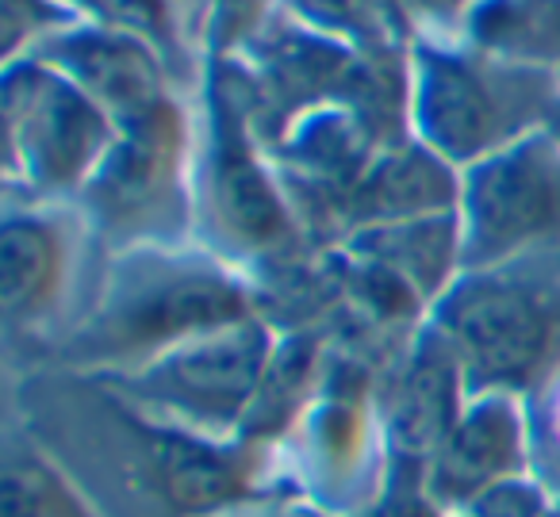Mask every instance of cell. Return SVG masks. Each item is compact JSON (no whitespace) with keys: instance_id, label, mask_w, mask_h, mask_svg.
I'll return each mask as SVG.
<instances>
[{"instance_id":"1","label":"cell","mask_w":560,"mask_h":517,"mask_svg":"<svg viewBox=\"0 0 560 517\" xmlns=\"http://www.w3.org/2000/svg\"><path fill=\"white\" fill-rule=\"evenodd\" d=\"M4 111L12 150L43 180L81 177L108 142L101 108L50 66L12 70Z\"/></svg>"},{"instance_id":"2","label":"cell","mask_w":560,"mask_h":517,"mask_svg":"<svg viewBox=\"0 0 560 517\" xmlns=\"http://www.w3.org/2000/svg\"><path fill=\"white\" fill-rule=\"evenodd\" d=\"M246 315L242 295L215 272L162 269L119 299L108 318V341L119 349L158 345L200 330H226Z\"/></svg>"},{"instance_id":"3","label":"cell","mask_w":560,"mask_h":517,"mask_svg":"<svg viewBox=\"0 0 560 517\" xmlns=\"http://www.w3.org/2000/svg\"><path fill=\"white\" fill-rule=\"evenodd\" d=\"M445 322L460 353L483 376L518 379L534 368L545 345V318L529 295L506 284H472L453 295Z\"/></svg>"},{"instance_id":"4","label":"cell","mask_w":560,"mask_h":517,"mask_svg":"<svg viewBox=\"0 0 560 517\" xmlns=\"http://www.w3.org/2000/svg\"><path fill=\"white\" fill-rule=\"evenodd\" d=\"M50 62L66 66L89 101L116 111L124 124L154 116L165 108L162 73L147 43L112 27H81L50 43Z\"/></svg>"},{"instance_id":"5","label":"cell","mask_w":560,"mask_h":517,"mask_svg":"<svg viewBox=\"0 0 560 517\" xmlns=\"http://www.w3.org/2000/svg\"><path fill=\"white\" fill-rule=\"evenodd\" d=\"M472 192L476 238L483 249H503L511 242L529 238L549 223L552 208H557V188H552L541 157H534L529 150L488 165L476 177Z\"/></svg>"},{"instance_id":"6","label":"cell","mask_w":560,"mask_h":517,"mask_svg":"<svg viewBox=\"0 0 560 517\" xmlns=\"http://www.w3.org/2000/svg\"><path fill=\"white\" fill-rule=\"evenodd\" d=\"M261 356L265 338L254 326L238 322L231 333H223L211 345L177 356L170 368V384L177 387V395L192 399L196 410L234 414L249 395V387H254L257 372H261Z\"/></svg>"},{"instance_id":"7","label":"cell","mask_w":560,"mask_h":517,"mask_svg":"<svg viewBox=\"0 0 560 517\" xmlns=\"http://www.w3.org/2000/svg\"><path fill=\"white\" fill-rule=\"evenodd\" d=\"M173 157H177V116L165 104L154 116L127 124V139L119 142L116 157L101 173L104 203L116 215H124L162 196L173 177Z\"/></svg>"},{"instance_id":"8","label":"cell","mask_w":560,"mask_h":517,"mask_svg":"<svg viewBox=\"0 0 560 517\" xmlns=\"http://www.w3.org/2000/svg\"><path fill=\"white\" fill-rule=\"evenodd\" d=\"M427 124L450 150H476L495 124L488 89L457 58L427 62Z\"/></svg>"},{"instance_id":"9","label":"cell","mask_w":560,"mask_h":517,"mask_svg":"<svg viewBox=\"0 0 560 517\" xmlns=\"http://www.w3.org/2000/svg\"><path fill=\"white\" fill-rule=\"evenodd\" d=\"M472 35L495 55L560 58V0H480Z\"/></svg>"},{"instance_id":"10","label":"cell","mask_w":560,"mask_h":517,"mask_svg":"<svg viewBox=\"0 0 560 517\" xmlns=\"http://www.w3.org/2000/svg\"><path fill=\"white\" fill-rule=\"evenodd\" d=\"M4 307L9 315H32L43 307L58 280V238L35 219H12L4 226Z\"/></svg>"},{"instance_id":"11","label":"cell","mask_w":560,"mask_h":517,"mask_svg":"<svg viewBox=\"0 0 560 517\" xmlns=\"http://www.w3.org/2000/svg\"><path fill=\"white\" fill-rule=\"evenodd\" d=\"M154 463L162 486L170 491V498L185 509H208L219 502L234 498L238 491V479L226 468L219 456H211L208 448L192 445L185 437H170V433H158L154 437Z\"/></svg>"},{"instance_id":"12","label":"cell","mask_w":560,"mask_h":517,"mask_svg":"<svg viewBox=\"0 0 560 517\" xmlns=\"http://www.w3.org/2000/svg\"><path fill=\"white\" fill-rule=\"evenodd\" d=\"M219 203L234 231L249 242H272L284 231V211H280L277 196L269 192L246 150L234 142H226L223 162H219Z\"/></svg>"},{"instance_id":"13","label":"cell","mask_w":560,"mask_h":517,"mask_svg":"<svg viewBox=\"0 0 560 517\" xmlns=\"http://www.w3.org/2000/svg\"><path fill=\"white\" fill-rule=\"evenodd\" d=\"M70 9H85L101 20V27L135 35L142 43H154L170 35V0H62Z\"/></svg>"},{"instance_id":"14","label":"cell","mask_w":560,"mask_h":517,"mask_svg":"<svg viewBox=\"0 0 560 517\" xmlns=\"http://www.w3.org/2000/svg\"><path fill=\"white\" fill-rule=\"evenodd\" d=\"M70 4L62 0H4V43H9V55L27 39L35 35L43 24H55V20H66Z\"/></svg>"},{"instance_id":"15","label":"cell","mask_w":560,"mask_h":517,"mask_svg":"<svg viewBox=\"0 0 560 517\" xmlns=\"http://www.w3.org/2000/svg\"><path fill=\"white\" fill-rule=\"evenodd\" d=\"M4 517H50L47 514V498L39 494L35 479L12 471L9 491H4Z\"/></svg>"},{"instance_id":"16","label":"cell","mask_w":560,"mask_h":517,"mask_svg":"<svg viewBox=\"0 0 560 517\" xmlns=\"http://www.w3.org/2000/svg\"><path fill=\"white\" fill-rule=\"evenodd\" d=\"M300 9H312L315 16H323V20H330V24H342L346 16H350L353 9H358V0H296Z\"/></svg>"},{"instance_id":"17","label":"cell","mask_w":560,"mask_h":517,"mask_svg":"<svg viewBox=\"0 0 560 517\" xmlns=\"http://www.w3.org/2000/svg\"><path fill=\"white\" fill-rule=\"evenodd\" d=\"M407 9H419V12H445L453 9V0H404Z\"/></svg>"}]
</instances>
